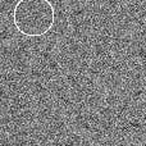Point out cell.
<instances>
[{"instance_id": "cell-1", "label": "cell", "mask_w": 146, "mask_h": 146, "mask_svg": "<svg viewBox=\"0 0 146 146\" xmlns=\"http://www.w3.org/2000/svg\"><path fill=\"white\" fill-rule=\"evenodd\" d=\"M55 10L49 0H19L13 9V23L19 33L41 37L53 28Z\"/></svg>"}]
</instances>
